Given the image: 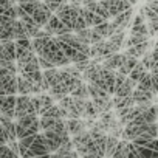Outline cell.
<instances>
[{
  "label": "cell",
  "mask_w": 158,
  "mask_h": 158,
  "mask_svg": "<svg viewBox=\"0 0 158 158\" xmlns=\"http://www.w3.org/2000/svg\"><path fill=\"white\" fill-rule=\"evenodd\" d=\"M115 81H116V70H112V68L102 65L101 71H99V77L92 84L104 89L110 95H115Z\"/></svg>",
  "instance_id": "6da1fadb"
},
{
  "label": "cell",
  "mask_w": 158,
  "mask_h": 158,
  "mask_svg": "<svg viewBox=\"0 0 158 158\" xmlns=\"http://www.w3.org/2000/svg\"><path fill=\"white\" fill-rule=\"evenodd\" d=\"M51 152L47 149V136L45 133H36V139L31 144V147L27 150L23 158L28 156H50Z\"/></svg>",
  "instance_id": "7a4b0ae2"
},
{
  "label": "cell",
  "mask_w": 158,
  "mask_h": 158,
  "mask_svg": "<svg viewBox=\"0 0 158 158\" xmlns=\"http://www.w3.org/2000/svg\"><path fill=\"white\" fill-rule=\"evenodd\" d=\"M28 113H37L34 104L31 102V98L28 95H20L17 96V101H16V119L28 115Z\"/></svg>",
  "instance_id": "3957f363"
},
{
  "label": "cell",
  "mask_w": 158,
  "mask_h": 158,
  "mask_svg": "<svg viewBox=\"0 0 158 158\" xmlns=\"http://www.w3.org/2000/svg\"><path fill=\"white\" fill-rule=\"evenodd\" d=\"M16 101L14 95H0V113L10 118H16Z\"/></svg>",
  "instance_id": "277c9868"
},
{
  "label": "cell",
  "mask_w": 158,
  "mask_h": 158,
  "mask_svg": "<svg viewBox=\"0 0 158 158\" xmlns=\"http://www.w3.org/2000/svg\"><path fill=\"white\" fill-rule=\"evenodd\" d=\"M0 123H2V127H3V133H5V138H6V144H8L10 141L17 139L16 123L13 121V118H10V116H6V115H2V113H0Z\"/></svg>",
  "instance_id": "5b68a950"
},
{
  "label": "cell",
  "mask_w": 158,
  "mask_h": 158,
  "mask_svg": "<svg viewBox=\"0 0 158 158\" xmlns=\"http://www.w3.org/2000/svg\"><path fill=\"white\" fill-rule=\"evenodd\" d=\"M67 129L70 132V135H77V133H82L87 130L85 121H82L81 118H67L65 119Z\"/></svg>",
  "instance_id": "8992f818"
},
{
  "label": "cell",
  "mask_w": 158,
  "mask_h": 158,
  "mask_svg": "<svg viewBox=\"0 0 158 158\" xmlns=\"http://www.w3.org/2000/svg\"><path fill=\"white\" fill-rule=\"evenodd\" d=\"M126 57H127L126 53H124V54H119V53L116 51V53L107 56V57L104 59L102 65H104V67H109V68H112V70H118V68L123 65V62L126 60Z\"/></svg>",
  "instance_id": "52a82bcc"
},
{
  "label": "cell",
  "mask_w": 158,
  "mask_h": 158,
  "mask_svg": "<svg viewBox=\"0 0 158 158\" xmlns=\"http://www.w3.org/2000/svg\"><path fill=\"white\" fill-rule=\"evenodd\" d=\"M17 93L19 95H34V84L25 76H17Z\"/></svg>",
  "instance_id": "ba28073f"
},
{
  "label": "cell",
  "mask_w": 158,
  "mask_h": 158,
  "mask_svg": "<svg viewBox=\"0 0 158 158\" xmlns=\"http://www.w3.org/2000/svg\"><path fill=\"white\" fill-rule=\"evenodd\" d=\"M48 93H50V95L54 98V101H60L64 96L70 95V89H68V85H67V84H64V82H59L57 85H53V87H50Z\"/></svg>",
  "instance_id": "9c48e42d"
},
{
  "label": "cell",
  "mask_w": 158,
  "mask_h": 158,
  "mask_svg": "<svg viewBox=\"0 0 158 158\" xmlns=\"http://www.w3.org/2000/svg\"><path fill=\"white\" fill-rule=\"evenodd\" d=\"M92 101L96 106V110H98L99 115L104 113V112H110V109L115 107V101L110 99V98H93Z\"/></svg>",
  "instance_id": "30bf717a"
},
{
  "label": "cell",
  "mask_w": 158,
  "mask_h": 158,
  "mask_svg": "<svg viewBox=\"0 0 158 158\" xmlns=\"http://www.w3.org/2000/svg\"><path fill=\"white\" fill-rule=\"evenodd\" d=\"M60 70H57L56 67H53V68H47V70H44L42 73H44V77L48 81V84H50V87H53V85H57L59 82H60V73H59Z\"/></svg>",
  "instance_id": "8fae6325"
},
{
  "label": "cell",
  "mask_w": 158,
  "mask_h": 158,
  "mask_svg": "<svg viewBox=\"0 0 158 158\" xmlns=\"http://www.w3.org/2000/svg\"><path fill=\"white\" fill-rule=\"evenodd\" d=\"M130 19H132V8L127 10V11H123L119 13L116 17H113V23L116 27H123V28H127L130 25Z\"/></svg>",
  "instance_id": "7c38bea8"
},
{
  "label": "cell",
  "mask_w": 158,
  "mask_h": 158,
  "mask_svg": "<svg viewBox=\"0 0 158 158\" xmlns=\"http://www.w3.org/2000/svg\"><path fill=\"white\" fill-rule=\"evenodd\" d=\"M147 48H149V44L147 42H141V44H136V45H132L127 48L126 54H130V56H135V57H143L144 53H147Z\"/></svg>",
  "instance_id": "4fadbf2b"
},
{
  "label": "cell",
  "mask_w": 158,
  "mask_h": 158,
  "mask_svg": "<svg viewBox=\"0 0 158 158\" xmlns=\"http://www.w3.org/2000/svg\"><path fill=\"white\" fill-rule=\"evenodd\" d=\"M138 64V57H135V56H130V54H127V57H126V60L123 62V65L118 68V71L119 73H123V74H130V71L133 70V67Z\"/></svg>",
  "instance_id": "5bb4252c"
},
{
  "label": "cell",
  "mask_w": 158,
  "mask_h": 158,
  "mask_svg": "<svg viewBox=\"0 0 158 158\" xmlns=\"http://www.w3.org/2000/svg\"><path fill=\"white\" fill-rule=\"evenodd\" d=\"M132 96H133L135 102L139 104V102H144V101H150V99H153L155 93L150 92V90H141V89H136V90L132 93Z\"/></svg>",
  "instance_id": "9a60e30c"
},
{
  "label": "cell",
  "mask_w": 158,
  "mask_h": 158,
  "mask_svg": "<svg viewBox=\"0 0 158 158\" xmlns=\"http://www.w3.org/2000/svg\"><path fill=\"white\" fill-rule=\"evenodd\" d=\"M87 87H89V93H90L92 98H110L109 92H106L104 89H101V87H98V85H95L92 82H89Z\"/></svg>",
  "instance_id": "2e32d148"
},
{
  "label": "cell",
  "mask_w": 158,
  "mask_h": 158,
  "mask_svg": "<svg viewBox=\"0 0 158 158\" xmlns=\"http://www.w3.org/2000/svg\"><path fill=\"white\" fill-rule=\"evenodd\" d=\"M39 99H40V104H42V109H40V116H42V113L48 109V107H51L53 104H54V98L50 95V93H47V92H42V93H39Z\"/></svg>",
  "instance_id": "e0dca14e"
},
{
  "label": "cell",
  "mask_w": 158,
  "mask_h": 158,
  "mask_svg": "<svg viewBox=\"0 0 158 158\" xmlns=\"http://www.w3.org/2000/svg\"><path fill=\"white\" fill-rule=\"evenodd\" d=\"M147 71H149V70L146 68V65H144L143 62H139V60H138V64L133 67V70L130 71V74H129V76H130V77H133L135 81L138 82V81H139V79H141V77H143Z\"/></svg>",
  "instance_id": "ac0fdd59"
},
{
  "label": "cell",
  "mask_w": 158,
  "mask_h": 158,
  "mask_svg": "<svg viewBox=\"0 0 158 158\" xmlns=\"http://www.w3.org/2000/svg\"><path fill=\"white\" fill-rule=\"evenodd\" d=\"M127 143H129V139H124V138L121 141H118L116 149L113 152V158H126L127 156Z\"/></svg>",
  "instance_id": "d6986e66"
},
{
  "label": "cell",
  "mask_w": 158,
  "mask_h": 158,
  "mask_svg": "<svg viewBox=\"0 0 158 158\" xmlns=\"http://www.w3.org/2000/svg\"><path fill=\"white\" fill-rule=\"evenodd\" d=\"M136 89H141V90H150L152 92V73L147 71L139 81H138V85Z\"/></svg>",
  "instance_id": "ffe728a7"
},
{
  "label": "cell",
  "mask_w": 158,
  "mask_h": 158,
  "mask_svg": "<svg viewBox=\"0 0 158 158\" xmlns=\"http://www.w3.org/2000/svg\"><path fill=\"white\" fill-rule=\"evenodd\" d=\"M143 118L146 123H155L158 119V113H156V106H150L149 109H146L143 113Z\"/></svg>",
  "instance_id": "44dd1931"
},
{
  "label": "cell",
  "mask_w": 158,
  "mask_h": 158,
  "mask_svg": "<svg viewBox=\"0 0 158 158\" xmlns=\"http://www.w3.org/2000/svg\"><path fill=\"white\" fill-rule=\"evenodd\" d=\"M50 37H51V36H50ZM47 40H48V37H33L31 44H33V50L37 53V56H40V54H42V51H44V47H45Z\"/></svg>",
  "instance_id": "7402d4cb"
},
{
  "label": "cell",
  "mask_w": 158,
  "mask_h": 158,
  "mask_svg": "<svg viewBox=\"0 0 158 158\" xmlns=\"http://www.w3.org/2000/svg\"><path fill=\"white\" fill-rule=\"evenodd\" d=\"M118 138L113 136V135H109L107 138V144H106V156H113V152L116 149V144H118Z\"/></svg>",
  "instance_id": "603a6c76"
},
{
  "label": "cell",
  "mask_w": 158,
  "mask_h": 158,
  "mask_svg": "<svg viewBox=\"0 0 158 158\" xmlns=\"http://www.w3.org/2000/svg\"><path fill=\"white\" fill-rule=\"evenodd\" d=\"M99 113L96 110V106L93 104V101H89L87 99V104H85V112L82 115V118H98Z\"/></svg>",
  "instance_id": "cb8c5ba5"
},
{
  "label": "cell",
  "mask_w": 158,
  "mask_h": 158,
  "mask_svg": "<svg viewBox=\"0 0 158 158\" xmlns=\"http://www.w3.org/2000/svg\"><path fill=\"white\" fill-rule=\"evenodd\" d=\"M71 96H76V98H84V99H89L90 93H89V87L82 82L79 87H76L73 92H71Z\"/></svg>",
  "instance_id": "d4e9b609"
},
{
  "label": "cell",
  "mask_w": 158,
  "mask_h": 158,
  "mask_svg": "<svg viewBox=\"0 0 158 158\" xmlns=\"http://www.w3.org/2000/svg\"><path fill=\"white\" fill-rule=\"evenodd\" d=\"M141 42H147V36L146 34H130V37L126 40V47L129 48V47L141 44Z\"/></svg>",
  "instance_id": "484cf974"
},
{
  "label": "cell",
  "mask_w": 158,
  "mask_h": 158,
  "mask_svg": "<svg viewBox=\"0 0 158 158\" xmlns=\"http://www.w3.org/2000/svg\"><path fill=\"white\" fill-rule=\"evenodd\" d=\"M37 116H39L37 113H28V115H25V116L19 118V119H17V123H19V124H22V126H25V127H30L36 119H39Z\"/></svg>",
  "instance_id": "4316f807"
},
{
  "label": "cell",
  "mask_w": 158,
  "mask_h": 158,
  "mask_svg": "<svg viewBox=\"0 0 158 158\" xmlns=\"http://www.w3.org/2000/svg\"><path fill=\"white\" fill-rule=\"evenodd\" d=\"M57 118H51V116H42L40 118V130H48L53 129L56 124Z\"/></svg>",
  "instance_id": "83f0119b"
},
{
  "label": "cell",
  "mask_w": 158,
  "mask_h": 158,
  "mask_svg": "<svg viewBox=\"0 0 158 158\" xmlns=\"http://www.w3.org/2000/svg\"><path fill=\"white\" fill-rule=\"evenodd\" d=\"M42 116H51V118H62L60 116V107L59 106H56V104H53L51 107H48L44 113H42Z\"/></svg>",
  "instance_id": "f1b7e54d"
},
{
  "label": "cell",
  "mask_w": 158,
  "mask_h": 158,
  "mask_svg": "<svg viewBox=\"0 0 158 158\" xmlns=\"http://www.w3.org/2000/svg\"><path fill=\"white\" fill-rule=\"evenodd\" d=\"M76 34H77L79 39H82L84 42H87V44L92 45V28L87 27L84 30H79V31H76Z\"/></svg>",
  "instance_id": "f546056e"
},
{
  "label": "cell",
  "mask_w": 158,
  "mask_h": 158,
  "mask_svg": "<svg viewBox=\"0 0 158 158\" xmlns=\"http://www.w3.org/2000/svg\"><path fill=\"white\" fill-rule=\"evenodd\" d=\"M44 2L50 6V10H51L53 13H56V11H57V8H59L62 3H67L68 0H44Z\"/></svg>",
  "instance_id": "4dcf8cb0"
},
{
  "label": "cell",
  "mask_w": 158,
  "mask_h": 158,
  "mask_svg": "<svg viewBox=\"0 0 158 158\" xmlns=\"http://www.w3.org/2000/svg\"><path fill=\"white\" fill-rule=\"evenodd\" d=\"M132 34H146V36H149V28H147L146 23L133 25V27H132Z\"/></svg>",
  "instance_id": "1f68e13d"
},
{
  "label": "cell",
  "mask_w": 158,
  "mask_h": 158,
  "mask_svg": "<svg viewBox=\"0 0 158 158\" xmlns=\"http://www.w3.org/2000/svg\"><path fill=\"white\" fill-rule=\"evenodd\" d=\"M89 25H87V22H85V19L79 14V17L76 19V22H74V28H73V31L76 33V31H79V30H84V28H87Z\"/></svg>",
  "instance_id": "d6a6232c"
},
{
  "label": "cell",
  "mask_w": 158,
  "mask_h": 158,
  "mask_svg": "<svg viewBox=\"0 0 158 158\" xmlns=\"http://www.w3.org/2000/svg\"><path fill=\"white\" fill-rule=\"evenodd\" d=\"M39 64H40V68H42V70H47V68H53V67H56L51 60H48V59L44 57V56H39Z\"/></svg>",
  "instance_id": "836d02e7"
},
{
  "label": "cell",
  "mask_w": 158,
  "mask_h": 158,
  "mask_svg": "<svg viewBox=\"0 0 158 158\" xmlns=\"http://www.w3.org/2000/svg\"><path fill=\"white\" fill-rule=\"evenodd\" d=\"M147 28H149V36H155L158 33V20H149Z\"/></svg>",
  "instance_id": "e575fe53"
},
{
  "label": "cell",
  "mask_w": 158,
  "mask_h": 158,
  "mask_svg": "<svg viewBox=\"0 0 158 158\" xmlns=\"http://www.w3.org/2000/svg\"><path fill=\"white\" fill-rule=\"evenodd\" d=\"M141 62L146 65V68L147 70H150V65H152V62H153V56H152V53H144V56H143V59H141Z\"/></svg>",
  "instance_id": "d590c367"
},
{
  "label": "cell",
  "mask_w": 158,
  "mask_h": 158,
  "mask_svg": "<svg viewBox=\"0 0 158 158\" xmlns=\"http://www.w3.org/2000/svg\"><path fill=\"white\" fill-rule=\"evenodd\" d=\"M146 16H147V20H158V13L149 5H146Z\"/></svg>",
  "instance_id": "8d00e7d4"
},
{
  "label": "cell",
  "mask_w": 158,
  "mask_h": 158,
  "mask_svg": "<svg viewBox=\"0 0 158 158\" xmlns=\"http://www.w3.org/2000/svg\"><path fill=\"white\" fill-rule=\"evenodd\" d=\"M8 146L11 147V150L17 155V156H20V146H19V143H17V139H14V141H10L8 143Z\"/></svg>",
  "instance_id": "74e56055"
},
{
  "label": "cell",
  "mask_w": 158,
  "mask_h": 158,
  "mask_svg": "<svg viewBox=\"0 0 158 158\" xmlns=\"http://www.w3.org/2000/svg\"><path fill=\"white\" fill-rule=\"evenodd\" d=\"M152 92L158 95V74L156 73H152Z\"/></svg>",
  "instance_id": "f35d334b"
},
{
  "label": "cell",
  "mask_w": 158,
  "mask_h": 158,
  "mask_svg": "<svg viewBox=\"0 0 158 158\" xmlns=\"http://www.w3.org/2000/svg\"><path fill=\"white\" fill-rule=\"evenodd\" d=\"M104 37L95 30V28H92V44H98V42H101Z\"/></svg>",
  "instance_id": "ab89813d"
},
{
  "label": "cell",
  "mask_w": 158,
  "mask_h": 158,
  "mask_svg": "<svg viewBox=\"0 0 158 158\" xmlns=\"http://www.w3.org/2000/svg\"><path fill=\"white\" fill-rule=\"evenodd\" d=\"M141 23H144V14H138V16H135V19H133V25H141Z\"/></svg>",
  "instance_id": "60d3db41"
},
{
  "label": "cell",
  "mask_w": 158,
  "mask_h": 158,
  "mask_svg": "<svg viewBox=\"0 0 158 158\" xmlns=\"http://www.w3.org/2000/svg\"><path fill=\"white\" fill-rule=\"evenodd\" d=\"M0 143H2V144H6V138H5V133H3L2 123H0Z\"/></svg>",
  "instance_id": "b9f144b4"
},
{
  "label": "cell",
  "mask_w": 158,
  "mask_h": 158,
  "mask_svg": "<svg viewBox=\"0 0 158 158\" xmlns=\"http://www.w3.org/2000/svg\"><path fill=\"white\" fill-rule=\"evenodd\" d=\"M152 56H153V60H158V44H156L155 50L152 51Z\"/></svg>",
  "instance_id": "7bdbcfd3"
},
{
  "label": "cell",
  "mask_w": 158,
  "mask_h": 158,
  "mask_svg": "<svg viewBox=\"0 0 158 158\" xmlns=\"http://www.w3.org/2000/svg\"><path fill=\"white\" fill-rule=\"evenodd\" d=\"M149 6H150V8H153V10L158 13V3H156V2H149Z\"/></svg>",
  "instance_id": "ee69618b"
},
{
  "label": "cell",
  "mask_w": 158,
  "mask_h": 158,
  "mask_svg": "<svg viewBox=\"0 0 158 158\" xmlns=\"http://www.w3.org/2000/svg\"><path fill=\"white\" fill-rule=\"evenodd\" d=\"M19 2H34V0H17V3Z\"/></svg>",
  "instance_id": "f6af8a7d"
},
{
  "label": "cell",
  "mask_w": 158,
  "mask_h": 158,
  "mask_svg": "<svg viewBox=\"0 0 158 158\" xmlns=\"http://www.w3.org/2000/svg\"><path fill=\"white\" fill-rule=\"evenodd\" d=\"M129 2H130V3L133 5V3H136V2H138V0H129Z\"/></svg>",
  "instance_id": "bcb514c9"
},
{
  "label": "cell",
  "mask_w": 158,
  "mask_h": 158,
  "mask_svg": "<svg viewBox=\"0 0 158 158\" xmlns=\"http://www.w3.org/2000/svg\"><path fill=\"white\" fill-rule=\"evenodd\" d=\"M156 113H158V102H156Z\"/></svg>",
  "instance_id": "7dc6e473"
},
{
  "label": "cell",
  "mask_w": 158,
  "mask_h": 158,
  "mask_svg": "<svg viewBox=\"0 0 158 158\" xmlns=\"http://www.w3.org/2000/svg\"><path fill=\"white\" fill-rule=\"evenodd\" d=\"M156 138H158V133H156Z\"/></svg>",
  "instance_id": "c3c4849f"
},
{
  "label": "cell",
  "mask_w": 158,
  "mask_h": 158,
  "mask_svg": "<svg viewBox=\"0 0 158 158\" xmlns=\"http://www.w3.org/2000/svg\"><path fill=\"white\" fill-rule=\"evenodd\" d=\"M156 44H158V42H156Z\"/></svg>",
  "instance_id": "681fc988"
}]
</instances>
